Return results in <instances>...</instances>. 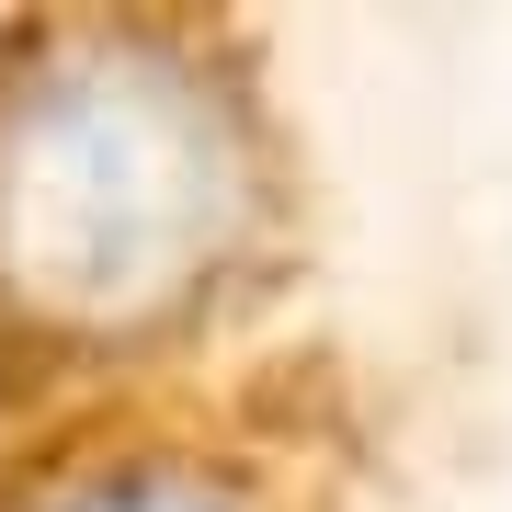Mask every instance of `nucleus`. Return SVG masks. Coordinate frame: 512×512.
Returning a JSON list of instances; mask_svg holds the SVG:
<instances>
[{"label": "nucleus", "instance_id": "nucleus-1", "mask_svg": "<svg viewBox=\"0 0 512 512\" xmlns=\"http://www.w3.org/2000/svg\"><path fill=\"white\" fill-rule=\"evenodd\" d=\"M274 126L228 46L57 23L0 57V319L69 353L183 342L274 251Z\"/></svg>", "mask_w": 512, "mask_h": 512}, {"label": "nucleus", "instance_id": "nucleus-2", "mask_svg": "<svg viewBox=\"0 0 512 512\" xmlns=\"http://www.w3.org/2000/svg\"><path fill=\"white\" fill-rule=\"evenodd\" d=\"M12 512H285L262 501L239 467L217 456H183V444H126V456H80L69 478H46L35 501Z\"/></svg>", "mask_w": 512, "mask_h": 512}]
</instances>
